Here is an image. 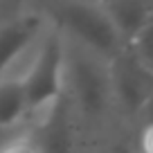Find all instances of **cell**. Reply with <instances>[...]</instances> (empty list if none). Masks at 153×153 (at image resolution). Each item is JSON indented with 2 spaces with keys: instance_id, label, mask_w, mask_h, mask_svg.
<instances>
[{
  "instance_id": "obj_6",
  "label": "cell",
  "mask_w": 153,
  "mask_h": 153,
  "mask_svg": "<svg viewBox=\"0 0 153 153\" xmlns=\"http://www.w3.org/2000/svg\"><path fill=\"white\" fill-rule=\"evenodd\" d=\"M23 63L0 74V133L14 131L27 124L29 120V104L23 83Z\"/></svg>"
},
{
  "instance_id": "obj_2",
  "label": "cell",
  "mask_w": 153,
  "mask_h": 153,
  "mask_svg": "<svg viewBox=\"0 0 153 153\" xmlns=\"http://www.w3.org/2000/svg\"><path fill=\"white\" fill-rule=\"evenodd\" d=\"M36 9L63 38L106 59L126 45L101 0H36Z\"/></svg>"
},
{
  "instance_id": "obj_3",
  "label": "cell",
  "mask_w": 153,
  "mask_h": 153,
  "mask_svg": "<svg viewBox=\"0 0 153 153\" xmlns=\"http://www.w3.org/2000/svg\"><path fill=\"white\" fill-rule=\"evenodd\" d=\"M65 41L54 27H45L23 63V83L29 104V120H36L63 99Z\"/></svg>"
},
{
  "instance_id": "obj_8",
  "label": "cell",
  "mask_w": 153,
  "mask_h": 153,
  "mask_svg": "<svg viewBox=\"0 0 153 153\" xmlns=\"http://www.w3.org/2000/svg\"><path fill=\"white\" fill-rule=\"evenodd\" d=\"M128 45L153 68V11L149 14V18L137 27V32L128 38Z\"/></svg>"
},
{
  "instance_id": "obj_1",
  "label": "cell",
  "mask_w": 153,
  "mask_h": 153,
  "mask_svg": "<svg viewBox=\"0 0 153 153\" xmlns=\"http://www.w3.org/2000/svg\"><path fill=\"white\" fill-rule=\"evenodd\" d=\"M65 41L63 101L70 110L76 137L106 133L120 124L108 74V59L79 43Z\"/></svg>"
},
{
  "instance_id": "obj_5",
  "label": "cell",
  "mask_w": 153,
  "mask_h": 153,
  "mask_svg": "<svg viewBox=\"0 0 153 153\" xmlns=\"http://www.w3.org/2000/svg\"><path fill=\"white\" fill-rule=\"evenodd\" d=\"M45 27L48 20L36 7L0 20V74L14 70L27 59Z\"/></svg>"
},
{
  "instance_id": "obj_9",
  "label": "cell",
  "mask_w": 153,
  "mask_h": 153,
  "mask_svg": "<svg viewBox=\"0 0 153 153\" xmlns=\"http://www.w3.org/2000/svg\"><path fill=\"white\" fill-rule=\"evenodd\" d=\"M133 133L137 137V149L153 153V124H140L133 128Z\"/></svg>"
},
{
  "instance_id": "obj_10",
  "label": "cell",
  "mask_w": 153,
  "mask_h": 153,
  "mask_svg": "<svg viewBox=\"0 0 153 153\" xmlns=\"http://www.w3.org/2000/svg\"><path fill=\"white\" fill-rule=\"evenodd\" d=\"M140 124H153V95H151V99L144 104V108L140 110V115L135 117L131 128H135V126H140Z\"/></svg>"
},
{
  "instance_id": "obj_11",
  "label": "cell",
  "mask_w": 153,
  "mask_h": 153,
  "mask_svg": "<svg viewBox=\"0 0 153 153\" xmlns=\"http://www.w3.org/2000/svg\"><path fill=\"white\" fill-rule=\"evenodd\" d=\"M0 2H2V0H0Z\"/></svg>"
},
{
  "instance_id": "obj_7",
  "label": "cell",
  "mask_w": 153,
  "mask_h": 153,
  "mask_svg": "<svg viewBox=\"0 0 153 153\" xmlns=\"http://www.w3.org/2000/svg\"><path fill=\"white\" fill-rule=\"evenodd\" d=\"M101 2L126 43L153 11V0H101Z\"/></svg>"
},
{
  "instance_id": "obj_4",
  "label": "cell",
  "mask_w": 153,
  "mask_h": 153,
  "mask_svg": "<svg viewBox=\"0 0 153 153\" xmlns=\"http://www.w3.org/2000/svg\"><path fill=\"white\" fill-rule=\"evenodd\" d=\"M108 74L120 124L131 128L153 95V68L126 43L108 59Z\"/></svg>"
}]
</instances>
